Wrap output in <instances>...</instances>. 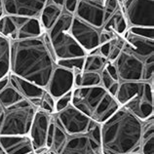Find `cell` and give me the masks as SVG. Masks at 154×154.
I'll list each match as a JSON object with an SVG mask.
<instances>
[{
  "instance_id": "obj_1",
  "label": "cell",
  "mask_w": 154,
  "mask_h": 154,
  "mask_svg": "<svg viewBox=\"0 0 154 154\" xmlns=\"http://www.w3.org/2000/svg\"><path fill=\"white\" fill-rule=\"evenodd\" d=\"M46 147L55 154H103L100 124L70 103L52 114Z\"/></svg>"
},
{
  "instance_id": "obj_2",
  "label": "cell",
  "mask_w": 154,
  "mask_h": 154,
  "mask_svg": "<svg viewBox=\"0 0 154 154\" xmlns=\"http://www.w3.org/2000/svg\"><path fill=\"white\" fill-rule=\"evenodd\" d=\"M10 42V73L29 81L46 91L57 63L43 36Z\"/></svg>"
},
{
  "instance_id": "obj_3",
  "label": "cell",
  "mask_w": 154,
  "mask_h": 154,
  "mask_svg": "<svg viewBox=\"0 0 154 154\" xmlns=\"http://www.w3.org/2000/svg\"><path fill=\"white\" fill-rule=\"evenodd\" d=\"M143 121L123 106L100 124L103 154L140 153Z\"/></svg>"
},
{
  "instance_id": "obj_4",
  "label": "cell",
  "mask_w": 154,
  "mask_h": 154,
  "mask_svg": "<svg viewBox=\"0 0 154 154\" xmlns=\"http://www.w3.org/2000/svg\"><path fill=\"white\" fill-rule=\"evenodd\" d=\"M37 109L16 88L9 75L0 80V137L28 135Z\"/></svg>"
},
{
  "instance_id": "obj_5",
  "label": "cell",
  "mask_w": 154,
  "mask_h": 154,
  "mask_svg": "<svg viewBox=\"0 0 154 154\" xmlns=\"http://www.w3.org/2000/svg\"><path fill=\"white\" fill-rule=\"evenodd\" d=\"M71 105L95 122L103 124L121 105L102 85L72 89Z\"/></svg>"
},
{
  "instance_id": "obj_6",
  "label": "cell",
  "mask_w": 154,
  "mask_h": 154,
  "mask_svg": "<svg viewBox=\"0 0 154 154\" xmlns=\"http://www.w3.org/2000/svg\"><path fill=\"white\" fill-rule=\"evenodd\" d=\"M72 20L73 15L63 10L54 26L46 31L54 49L56 63L59 60L80 58L86 56V52L81 48L70 33Z\"/></svg>"
},
{
  "instance_id": "obj_7",
  "label": "cell",
  "mask_w": 154,
  "mask_h": 154,
  "mask_svg": "<svg viewBox=\"0 0 154 154\" xmlns=\"http://www.w3.org/2000/svg\"><path fill=\"white\" fill-rule=\"evenodd\" d=\"M119 82L148 81L154 82V58L143 60L126 47H123L114 62Z\"/></svg>"
},
{
  "instance_id": "obj_8",
  "label": "cell",
  "mask_w": 154,
  "mask_h": 154,
  "mask_svg": "<svg viewBox=\"0 0 154 154\" xmlns=\"http://www.w3.org/2000/svg\"><path fill=\"white\" fill-rule=\"evenodd\" d=\"M154 0H125L123 12L130 27H153Z\"/></svg>"
},
{
  "instance_id": "obj_9",
  "label": "cell",
  "mask_w": 154,
  "mask_h": 154,
  "mask_svg": "<svg viewBox=\"0 0 154 154\" xmlns=\"http://www.w3.org/2000/svg\"><path fill=\"white\" fill-rule=\"evenodd\" d=\"M154 82H146L143 89L137 92L131 100L123 104L125 107L141 121L154 116Z\"/></svg>"
},
{
  "instance_id": "obj_10",
  "label": "cell",
  "mask_w": 154,
  "mask_h": 154,
  "mask_svg": "<svg viewBox=\"0 0 154 154\" xmlns=\"http://www.w3.org/2000/svg\"><path fill=\"white\" fill-rule=\"evenodd\" d=\"M70 33L81 48L86 52V55L100 46V29L74 16L70 26Z\"/></svg>"
},
{
  "instance_id": "obj_11",
  "label": "cell",
  "mask_w": 154,
  "mask_h": 154,
  "mask_svg": "<svg viewBox=\"0 0 154 154\" xmlns=\"http://www.w3.org/2000/svg\"><path fill=\"white\" fill-rule=\"evenodd\" d=\"M73 16L102 29L105 22L104 0H78Z\"/></svg>"
},
{
  "instance_id": "obj_12",
  "label": "cell",
  "mask_w": 154,
  "mask_h": 154,
  "mask_svg": "<svg viewBox=\"0 0 154 154\" xmlns=\"http://www.w3.org/2000/svg\"><path fill=\"white\" fill-rule=\"evenodd\" d=\"M51 117L52 114L41 110L39 108L35 112L29 132H28V137L31 140L35 154L41 152L42 150L47 148V137Z\"/></svg>"
},
{
  "instance_id": "obj_13",
  "label": "cell",
  "mask_w": 154,
  "mask_h": 154,
  "mask_svg": "<svg viewBox=\"0 0 154 154\" xmlns=\"http://www.w3.org/2000/svg\"><path fill=\"white\" fill-rule=\"evenodd\" d=\"M73 88L74 72L70 69H67V68L56 66L51 75L49 83H48L46 91L55 100H57L60 97L70 92Z\"/></svg>"
},
{
  "instance_id": "obj_14",
  "label": "cell",
  "mask_w": 154,
  "mask_h": 154,
  "mask_svg": "<svg viewBox=\"0 0 154 154\" xmlns=\"http://www.w3.org/2000/svg\"><path fill=\"white\" fill-rule=\"evenodd\" d=\"M48 0H2L5 15L37 18Z\"/></svg>"
},
{
  "instance_id": "obj_15",
  "label": "cell",
  "mask_w": 154,
  "mask_h": 154,
  "mask_svg": "<svg viewBox=\"0 0 154 154\" xmlns=\"http://www.w3.org/2000/svg\"><path fill=\"white\" fill-rule=\"evenodd\" d=\"M10 16V15H9ZM14 25V36L12 41L41 36L44 29L37 18L11 16Z\"/></svg>"
},
{
  "instance_id": "obj_16",
  "label": "cell",
  "mask_w": 154,
  "mask_h": 154,
  "mask_svg": "<svg viewBox=\"0 0 154 154\" xmlns=\"http://www.w3.org/2000/svg\"><path fill=\"white\" fill-rule=\"evenodd\" d=\"M122 36L126 40L124 46L135 55L145 60L154 58V39L136 35L129 30Z\"/></svg>"
},
{
  "instance_id": "obj_17",
  "label": "cell",
  "mask_w": 154,
  "mask_h": 154,
  "mask_svg": "<svg viewBox=\"0 0 154 154\" xmlns=\"http://www.w3.org/2000/svg\"><path fill=\"white\" fill-rule=\"evenodd\" d=\"M0 144L7 154H28L34 152L30 137L25 136H2Z\"/></svg>"
},
{
  "instance_id": "obj_18",
  "label": "cell",
  "mask_w": 154,
  "mask_h": 154,
  "mask_svg": "<svg viewBox=\"0 0 154 154\" xmlns=\"http://www.w3.org/2000/svg\"><path fill=\"white\" fill-rule=\"evenodd\" d=\"M9 77L16 88L22 93V94L26 97L27 100H29L30 102L35 105L36 107L39 108L40 103H41L42 97L45 93V90L38 86H36L35 84L29 82V81L25 80L18 77L12 73H9Z\"/></svg>"
},
{
  "instance_id": "obj_19",
  "label": "cell",
  "mask_w": 154,
  "mask_h": 154,
  "mask_svg": "<svg viewBox=\"0 0 154 154\" xmlns=\"http://www.w3.org/2000/svg\"><path fill=\"white\" fill-rule=\"evenodd\" d=\"M148 81H125L119 82L118 90L115 95V99L122 106L129 100H131L137 92H140L144 84Z\"/></svg>"
},
{
  "instance_id": "obj_20",
  "label": "cell",
  "mask_w": 154,
  "mask_h": 154,
  "mask_svg": "<svg viewBox=\"0 0 154 154\" xmlns=\"http://www.w3.org/2000/svg\"><path fill=\"white\" fill-rule=\"evenodd\" d=\"M102 29L111 31L116 35H124V33L129 29L127 20L125 18L123 8L120 6L114 13H113L106 22L104 23Z\"/></svg>"
},
{
  "instance_id": "obj_21",
  "label": "cell",
  "mask_w": 154,
  "mask_h": 154,
  "mask_svg": "<svg viewBox=\"0 0 154 154\" xmlns=\"http://www.w3.org/2000/svg\"><path fill=\"white\" fill-rule=\"evenodd\" d=\"M63 11V8L56 5L50 0L46 2L45 6L43 7L39 16V21L43 27L44 31H48L50 28L54 26L57 20L60 18Z\"/></svg>"
},
{
  "instance_id": "obj_22",
  "label": "cell",
  "mask_w": 154,
  "mask_h": 154,
  "mask_svg": "<svg viewBox=\"0 0 154 154\" xmlns=\"http://www.w3.org/2000/svg\"><path fill=\"white\" fill-rule=\"evenodd\" d=\"M11 69V42L0 34V80L9 75Z\"/></svg>"
},
{
  "instance_id": "obj_23",
  "label": "cell",
  "mask_w": 154,
  "mask_h": 154,
  "mask_svg": "<svg viewBox=\"0 0 154 154\" xmlns=\"http://www.w3.org/2000/svg\"><path fill=\"white\" fill-rule=\"evenodd\" d=\"M108 62L106 58H104L99 53L98 48L92 51L85 56L84 66L82 71H91V72H100L105 67V64Z\"/></svg>"
},
{
  "instance_id": "obj_24",
  "label": "cell",
  "mask_w": 154,
  "mask_h": 154,
  "mask_svg": "<svg viewBox=\"0 0 154 154\" xmlns=\"http://www.w3.org/2000/svg\"><path fill=\"white\" fill-rule=\"evenodd\" d=\"M102 85V78L99 72L79 71L74 73V87H89Z\"/></svg>"
},
{
  "instance_id": "obj_25",
  "label": "cell",
  "mask_w": 154,
  "mask_h": 154,
  "mask_svg": "<svg viewBox=\"0 0 154 154\" xmlns=\"http://www.w3.org/2000/svg\"><path fill=\"white\" fill-rule=\"evenodd\" d=\"M84 60H85V57L71 58V59H66V60H57L56 63H57V66L70 69L75 73V72L82 71L83 66H84Z\"/></svg>"
},
{
  "instance_id": "obj_26",
  "label": "cell",
  "mask_w": 154,
  "mask_h": 154,
  "mask_svg": "<svg viewBox=\"0 0 154 154\" xmlns=\"http://www.w3.org/2000/svg\"><path fill=\"white\" fill-rule=\"evenodd\" d=\"M125 42H126V40L121 35H116L112 40H110V51H109V54L107 57L108 62L112 63L116 60L121 51L123 50Z\"/></svg>"
},
{
  "instance_id": "obj_27",
  "label": "cell",
  "mask_w": 154,
  "mask_h": 154,
  "mask_svg": "<svg viewBox=\"0 0 154 154\" xmlns=\"http://www.w3.org/2000/svg\"><path fill=\"white\" fill-rule=\"evenodd\" d=\"M55 102L56 100L47 91H45L42 97L39 109L50 113V114H53V113H55Z\"/></svg>"
},
{
  "instance_id": "obj_28",
  "label": "cell",
  "mask_w": 154,
  "mask_h": 154,
  "mask_svg": "<svg viewBox=\"0 0 154 154\" xmlns=\"http://www.w3.org/2000/svg\"><path fill=\"white\" fill-rule=\"evenodd\" d=\"M71 96H72V90L66 93V95L60 97L59 99H57L55 102V112H59L60 110H63V108L67 107L71 103Z\"/></svg>"
},
{
  "instance_id": "obj_29",
  "label": "cell",
  "mask_w": 154,
  "mask_h": 154,
  "mask_svg": "<svg viewBox=\"0 0 154 154\" xmlns=\"http://www.w3.org/2000/svg\"><path fill=\"white\" fill-rule=\"evenodd\" d=\"M128 30L136 35L143 36V37L149 38V39H154V27L137 26V27H130Z\"/></svg>"
},
{
  "instance_id": "obj_30",
  "label": "cell",
  "mask_w": 154,
  "mask_h": 154,
  "mask_svg": "<svg viewBox=\"0 0 154 154\" xmlns=\"http://www.w3.org/2000/svg\"><path fill=\"white\" fill-rule=\"evenodd\" d=\"M100 78H102V86L106 89V90H108L114 83L119 82V81L114 80L110 75L108 74V72L106 71V69H105V67L103 69V71L100 72Z\"/></svg>"
},
{
  "instance_id": "obj_31",
  "label": "cell",
  "mask_w": 154,
  "mask_h": 154,
  "mask_svg": "<svg viewBox=\"0 0 154 154\" xmlns=\"http://www.w3.org/2000/svg\"><path fill=\"white\" fill-rule=\"evenodd\" d=\"M116 36L115 33H113L111 31H107V30H103L100 29V45L104 44L106 42H109L110 40H112Z\"/></svg>"
},
{
  "instance_id": "obj_32",
  "label": "cell",
  "mask_w": 154,
  "mask_h": 154,
  "mask_svg": "<svg viewBox=\"0 0 154 154\" xmlns=\"http://www.w3.org/2000/svg\"><path fill=\"white\" fill-rule=\"evenodd\" d=\"M77 3H78V0H64L63 10L66 12H67V13H70L72 15H74Z\"/></svg>"
},
{
  "instance_id": "obj_33",
  "label": "cell",
  "mask_w": 154,
  "mask_h": 154,
  "mask_svg": "<svg viewBox=\"0 0 154 154\" xmlns=\"http://www.w3.org/2000/svg\"><path fill=\"white\" fill-rule=\"evenodd\" d=\"M105 69H106L108 74L110 75L113 79L118 81V74H117V70H116V67L114 66V64L110 62H107L106 64H105Z\"/></svg>"
},
{
  "instance_id": "obj_34",
  "label": "cell",
  "mask_w": 154,
  "mask_h": 154,
  "mask_svg": "<svg viewBox=\"0 0 154 154\" xmlns=\"http://www.w3.org/2000/svg\"><path fill=\"white\" fill-rule=\"evenodd\" d=\"M98 50H99V53L100 55L107 59L109 51H110V41L104 43V44H102V45H100L99 48H98Z\"/></svg>"
},
{
  "instance_id": "obj_35",
  "label": "cell",
  "mask_w": 154,
  "mask_h": 154,
  "mask_svg": "<svg viewBox=\"0 0 154 154\" xmlns=\"http://www.w3.org/2000/svg\"><path fill=\"white\" fill-rule=\"evenodd\" d=\"M51 2H53L56 5H58L60 7L63 8V3H64V0H50Z\"/></svg>"
},
{
  "instance_id": "obj_36",
  "label": "cell",
  "mask_w": 154,
  "mask_h": 154,
  "mask_svg": "<svg viewBox=\"0 0 154 154\" xmlns=\"http://www.w3.org/2000/svg\"><path fill=\"white\" fill-rule=\"evenodd\" d=\"M4 15H5V12H4L3 2H2V0H0V19H1Z\"/></svg>"
},
{
  "instance_id": "obj_37",
  "label": "cell",
  "mask_w": 154,
  "mask_h": 154,
  "mask_svg": "<svg viewBox=\"0 0 154 154\" xmlns=\"http://www.w3.org/2000/svg\"><path fill=\"white\" fill-rule=\"evenodd\" d=\"M37 154H55L54 152H52V151H50L49 149H44V150H42L41 152H39V153H37Z\"/></svg>"
},
{
  "instance_id": "obj_38",
  "label": "cell",
  "mask_w": 154,
  "mask_h": 154,
  "mask_svg": "<svg viewBox=\"0 0 154 154\" xmlns=\"http://www.w3.org/2000/svg\"><path fill=\"white\" fill-rule=\"evenodd\" d=\"M0 154H7V153H6V151L4 150L3 147L1 146V144H0Z\"/></svg>"
},
{
  "instance_id": "obj_39",
  "label": "cell",
  "mask_w": 154,
  "mask_h": 154,
  "mask_svg": "<svg viewBox=\"0 0 154 154\" xmlns=\"http://www.w3.org/2000/svg\"><path fill=\"white\" fill-rule=\"evenodd\" d=\"M28 154H35V152H30V153H28Z\"/></svg>"
},
{
  "instance_id": "obj_40",
  "label": "cell",
  "mask_w": 154,
  "mask_h": 154,
  "mask_svg": "<svg viewBox=\"0 0 154 154\" xmlns=\"http://www.w3.org/2000/svg\"><path fill=\"white\" fill-rule=\"evenodd\" d=\"M130 154H140V153H130Z\"/></svg>"
},
{
  "instance_id": "obj_41",
  "label": "cell",
  "mask_w": 154,
  "mask_h": 154,
  "mask_svg": "<svg viewBox=\"0 0 154 154\" xmlns=\"http://www.w3.org/2000/svg\"><path fill=\"white\" fill-rule=\"evenodd\" d=\"M122 1H125V0H122Z\"/></svg>"
}]
</instances>
